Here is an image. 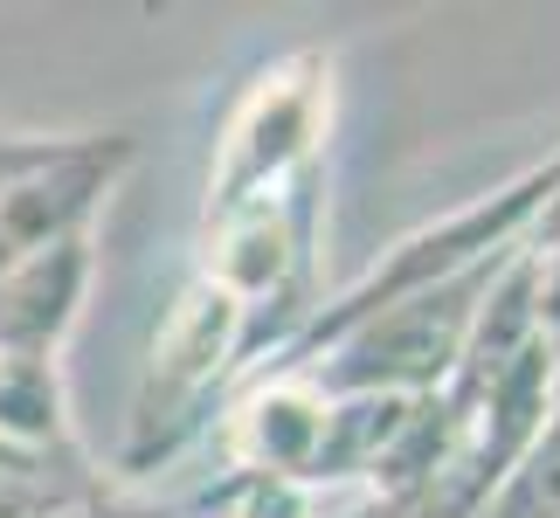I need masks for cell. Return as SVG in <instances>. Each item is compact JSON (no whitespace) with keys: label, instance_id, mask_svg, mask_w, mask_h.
Wrapping results in <instances>:
<instances>
[{"label":"cell","instance_id":"1","mask_svg":"<svg viewBox=\"0 0 560 518\" xmlns=\"http://www.w3.org/2000/svg\"><path fill=\"white\" fill-rule=\"evenodd\" d=\"M326 132V83H318V56H291L270 76L249 83V97L235 104L222 160L208 173V208L249 201L264 187H284L291 173H305Z\"/></svg>","mask_w":560,"mask_h":518},{"label":"cell","instance_id":"2","mask_svg":"<svg viewBox=\"0 0 560 518\" xmlns=\"http://www.w3.org/2000/svg\"><path fill=\"white\" fill-rule=\"evenodd\" d=\"M83 291H91V235H62L0 263V353L56 360L62 332L83 311Z\"/></svg>","mask_w":560,"mask_h":518},{"label":"cell","instance_id":"3","mask_svg":"<svg viewBox=\"0 0 560 518\" xmlns=\"http://www.w3.org/2000/svg\"><path fill=\"white\" fill-rule=\"evenodd\" d=\"M520 263H526V284H533V311H540V332L560 345V180L540 201V214L526 222L520 235Z\"/></svg>","mask_w":560,"mask_h":518}]
</instances>
